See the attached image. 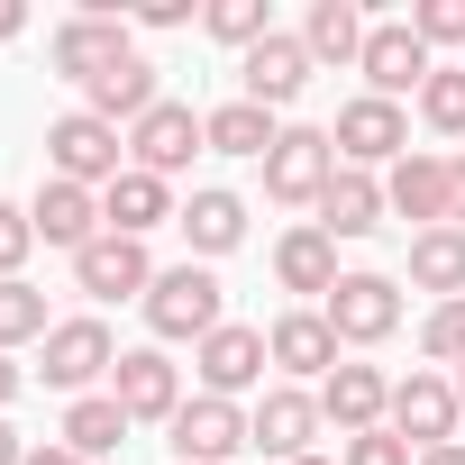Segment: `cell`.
<instances>
[{
	"instance_id": "cell-1",
	"label": "cell",
	"mask_w": 465,
	"mask_h": 465,
	"mask_svg": "<svg viewBox=\"0 0 465 465\" xmlns=\"http://www.w3.org/2000/svg\"><path fill=\"white\" fill-rule=\"evenodd\" d=\"M46 164H55V183L110 192V183L128 173V137H119L110 119H92V110H64V119L46 128Z\"/></svg>"
},
{
	"instance_id": "cell-2",
	"label": "cell",
	"mask_w": 465,
	"mask_h": 465,
	"mask_svg": "<svg viewBox=\"0 0 465 465\" xmlns=\"http://www.w3.org/2000/svg\"><path fill=\"white\" fill-rule=\"evenodd\" d=\"M456 420H465V401H456V374H429V365H411L401 383H392V438H411L420 456L429 447H456Z\"/></svg>"
},
{
	"instance_id": "cell-3",
	"label": "cell",
	"mask_w": 465,
	"mask_h": 465,
	"mask_svg": "<svg viewBox=\"0 0 465 465\" xmlns=\"http://www.w3.org/2000/svg\"><path fill=\"white\" fill-rule=\"evenodd\" d=\"M329 183H338V146H329V128H283L274 155H265V192H274L283 210H320Z\"/></svg>"
},
{
	"instance_id": "cell-4",
	"label": "cell",
	"mask_w": 465,
	"mask_h": 465,
	"mask_svg": "<svg viewBox=\"0 0 465 465\" xmlns=\"http://www.w3.org/2000/svg\"><path fill=\"white\" fill-rule=\"evenodd\" d=\"M146 329L155 338H210V329H228L219 320V274L210 265H173V274H155V292H146Z\"/></svg>"
},
{
	"instance_id": "cell-5",
	"label": "cell",
	"mask_w": 465,
	"mask_h": 465,
	"mask_svg": "<svg viewBox=\"0 0 465 465\" xmlns=\"http://www.w3.org/2000/svg\"><path fill=\"white\" fill-rule=\"evenodd\" d=\"M137 46H128V19H101V10H74L64 28H55V46H46V64L64 74V83H101V74H119Z\"/></svg>"
},
{
	"instance_id": "cell-6",
	"label": "cell",
	"mask_w": 465,
	"mask_h": 465,
	"mask_svg": "<svg viewBox=\"0 0 465 465\" xmlns=\"http://www.w3.org/2000/svg\"><path fill=\"white\" fill-rule=\"evenodd\" d=\"M329 146H338V164L374 173V164H401V155H411V119H401V101H374V92H365V101L338 110Z\"/></svg>"
},
{
	"instance_id": "cell-7",
	"label": "cell",
	"mask_w": 465,
	"mask_h": 465,
	"mask_svg": "<svg viewBox=\"0 0 465 465\" xmlns=\"http://www.w3.org/2000/svg\"><path fill=\"white\" fill-rule=\"evenodd\" d=\"M320 320L338 329V347H374L401 329V283L392 274H338V292L320 302Z\"/></svg>"
},
{
	"instance_id": "cell-8",
	"label": "cell",
	"mask_w": 465,
	"mask_h": 465,
	"mask_svg": "<svg viewBox=\"0 0 465 465\" xmlns=\"http://www.w3.org/2000/svg\"><path fill=\"white\" fill-rule=\"evenodd\" d=\"M356 74L374 83V101H401V92H420L438 64H429V46H420V28H411V19H374V28H365Z\"/></svg>"
},
{
	"instance_id": "cell-9",
	"label": "cell",
	"mask_w": 465,
	"mask_h": 465,
	"mask_svg": "<svg viewBox=\"0 0 465 465\" xmlns=\"http://www.w3.org/2000/svg\"><path fill=\"white\" fill-rule=\"evenodd\" d=\"M201 146H210V128H201V110H192V101H155V110L128 128V155H137V173H164V183H173V173H183Z\"/></svg>"
},
{
	"instance_id": "cell-10",
	"label": "cell",
	"mask_w": 465,
	"mask_h": 465,
	"mask_svg": "<svg viewBox=\"0 0 465 465\" xmlns=\"http://www.w3.org/2000/svg\"><path fill=\"white\" fill-rule=\"evenodd\" d=\"M110 401H119L128 420H164V429H173V411H183V365H173L164 347H128V356L110 365Z\"/></svg>"
},
{
	"instance_id": "cell-11",
	"label": "cell",
	"mask_w": 465,
	"mask_h": 465,
	"mask_svg": "<svg viewBox=\"0 0 465 465\" xmlns=\"http://www.w3.org/2000/svg\"><path fill=\"white\" fill-rule=\"evenodd\" d=\"M192 365H201V392L210 401H238V392H256L265 383V329H238V320H228V329H210L201 347H192Z\"/></svg>"
},
{
	"instance_id": "cell-12",
	"label": "cell",
	"mask_w": 465,
	"mask_h": 465,
	"mask_svg": "<svg viewBox=\"0 0 465 465\" xmlns=\"http://www.w3.org/2000/svg\"><path fill=\"white\" fill-rule=\"evenodd\" d=\"M238 447H256V429H247L238 401H210V392H201V401L173 411V456H183V465H228Z\"/></svg>"
},
{
	"instance_id": "cell-13",
	"label": "cell",
	"mask_w": 465,
	"mask_h": 465,
	"mask_svg": "<svg viewBox=\"0 0 465 465\" xmlns=\"http://www.w3.org/2000/svg\"><path fill=\"white\" fill-rule=\"evenodd\" d=\"M74 283L92 302H146L155 292V265H146V238H92L74 256Z\"/></svg>"
},
{
	"instance_id": "cell-14",
	"label": "cell",
	"mask_w": 465,
	"mask_h": 465,
	"mask_svg": "<svg viewBox=\"0 0 465 465\" xmlns=\"http://www.w3.org/2000/svg\"><path fill=\"white\" fill-rule=\"evenodd\" d=\"M110 365H119V347H110L101 320H55V329H46V383H55V392H92Z\"/></svg>"
},
{
	"instance_id": "cell-15",
	"label": "cell",
	"mask_w": 465,
	"mask_h": 465,
	"mask_svg": "<svg viewBox=\"0 0 465 465\" xmlns=\"http://www.w3.org/2000/svg\"><path fill=\"white\" fill-rule=\"evenodd\" d=\"M247 429H256V447H265L274 465H292V456H311V438H320V392L283 383V392H265V401L247 411Z\"/></svg>"
},
{
	"instance_id": "cell-16",
	"label": "cell",
	"mask_w": 465,
	"mask_h": 465,
	"mask_svg": "<svg viewBox=\"0 0 465 465\" xmlns=\"http://www.w3.org/2000/svg\"><path fill=\"white\" fill-rule=\"evenodd\" d=\"M238 83H247V101H256V110H283V101H302V83H311V46L274 28L265 46H247Z\"/></svg>"
},
{
	"instance_id": "cell-17",
	"label": "cell",
	"mask_w": 465,
	"mask_h": 465,
	"mask_svg": "<svg viewBox=\"0 0 465 465\" xmlns=\"http://www.w3.org/2000/svg\"><path fill=\"white\" fill-rule=\"evenodd\" d=\"M447 201H456L447 155H401L392 183H383V210H392V219H420V228H447Z\"/></svg>"
},
{
	"instance_id": "cell-18",
	"label": "cell",
	"mask_w": 465,
	"mask_h": 465,
	"mask_svg": "<svg viewBox=\"0 0 465 465\" xmlns=\"http://www.w3.org/2000/svg\"><path fill=\"white\" fill-rule=\"evenodd\" d=\"M320 420H338L347 438H365V429L392 420V383H383L374 365H338V374L320 383Z\"/></svg>"
},
{
	"instance_id": "cell-19",
	"label": "cell",
	"mask_w": 465,
	"mask_h": 465,
	"mask_svg": "<svg viewBox=\"0 0 465 465\" xmlns=\"http://www.w3.org/2000/svg\"><path fill=\"white\" fill-rule=\"evenodd\" d=\"M28 219H37V238L46 247H92V238H110V228H101V192H83V183H46L37 201H28Z\"/></svg>"
},
{
	"instance_id": "cell-20",
	"label": "cell",
	"mask_w": 465,
	"mask_h": 465,
	"mask_svg": "<svg viewBox=\"0 0 465 465\" xmlns=\"http://www.w3.org/2000/svg\"><path fill=\"white\" fill-rule=\"evenodd\" d=\"M164 219H183L173 210V192H164V173H119L110 192H101V228H110V238H146V228H164Z\"/></svg>"
},
{
	"instance_id": "cell-21",
	"label": "cell",
	"mask_w": 465,
	"mask_h": 465,
	"mask_svg": "<svg viewBox=\"0 0 465 465\" xmlns=\"http://www.w3.org/2000/svg\"><path fill=\"white\" fill-rule=\"evenodd\" d=\"M265 356H274L283 374H320V383H329V374H338V329H329L320 311H283V320L265 329Z\"/></svg>"
},
{
	"instance_id": "cell-22",
	"label": "cell",
	"mask_w": 465,
	"mask_h": 465,
	"mask_svg": "<svg viewBox=\"0 0 465 465\" xmlns=\"http://www.w3.org/2000/svg\"><path fill=\"white\" fill-rule=\"evenodd\" d=\"M274 283L283 292H311V302H329L338 292V238L311 219V228H292V238L274 247Z\"/></svg>"
},
{
	"instance_id": "cell-23",
	"label": "cell",
	"mask_w": 465,
	"mask_h": 465,
	"mask_svg": "<svg viewBox=\"0 0 465 465\" xmlns=\"http://www.w3.org/2000/svg\"><path fill=\"white\" fill-rule=\"evenodd\" d=\"M320 228H329V238H365V228H383V183L356 173V164H338V183L320 192Z\"/></svg>"
},
{
	"instance_id": "cell-24",
	"label": "cell",
	"mask_w": 465,
	"mask_h": 465,
	"mask_svg": "<svg viewBox=\"0 0 465 465\" xmlns=\"http://www.w3.org/2000/svg\"><path fill=\"white\" fill-rule=\"evenodd\" d=\"M173 228L192 238V256H228V247L247 238V201H238V192H192Z\"/></svg>"
},
{
	"instance_id": "cell-25",
	"label": "cell",
	"mask_w": 465,
	"mask_h": 465,
	"mask_svg": "<svg viewBox=\"0 0 465 465\" xmlns=\"http://www.w3.org/2000/svg\"><path fill=\"white\" fill-rule=\"evenodd\" d=\"M302 46H311V64H356L365 55V10H356V0H311Z\"/></svg>"
},
{
	"instance_id": "cell-26",
	"label": "cell",
	"mask_w": 465,
	"mask_h": 465,
	"mask_svg": "<svg viewBox=\"0 0 465 465\" xmlns=\"http://www.w3.org/2000/svg\"><path fill=\"white\" fill-rule=\"evenodd\" d=\"M411 283L438 302H465V228H420L411 238Z\"/></svg>"
},
{
	"instance_id": "cell-27",
	"label": "cell",
	"mask_w": 465,
	"mask_h": 465,
	"mask_svg": "<svg viewBox=\"0 0 465 465\" xmlns=\"http://www.w3.org/2000/svg\"><path fill=\"white\" fill-rule=\"evenodd\" d=\"M155 101H164V92H155V64H146V55H128L119 74H101V83H92V101H83V110H92V119H110V128H119V119L137 128Z\"/></svg>"
},
{
	"instance_id": "cell-28",
	"label": "cell",
	"mask_w": 465,
	"mask_h": 465,
	"mask_svg": "<svg viewBox=\"0 0 465 465\" xmlns=\"http://www.w3.org/2000/svg\"><path fill=\"white\" fill-rule=\"evenodd\" d=\"M201 128H210V155H256V164H265V155H274V137H283V128H274V110H256V101H219Z\"/></svg>"
},
{
	"instance_id": "cell-29",
	"label": "cell",
	"mask_w": 465,
	"mask_h": 465,
	"mask_svg": "<svg viewBox=\"0 0 465 465\" xmlns=\"http://www.w3.org/2000/svg\"><path fill=\"white\" fill-rule=\"evenodd\" d=\"M128 429H137V420H128L110 392H83V401L64 411V447H74L83 465H92V456H119V438H128Z\"/></svg>"
},
{
	"instance_id": "cell-30",
	"label": "cell",
	"mask_w": 465,
	"mask_h": 465,
	"mask_svg": "<svg viewBox=\"0 0 465 465\" xmlns=\"http://www.w3.org/2000/svg\"><path fill=\"white\" fill-rule=\"evenodd\" d=\"M46 329H55V320H46V292L10 274V283H0V356L28 347V338H46Z\"/></svg>"
},
{
	"instance_id": "cell-31",
	"label": "cell",
	"mask_w": 465,
	"mask_h": 465,
	"mask_svg": "<svg viewBox=\"0 0 465 465\" xmlns=\"http://www.w3.org/2000/svg\"><path fill=\"white\" fill-rule=\"evenodd\" d=\"M201 28H210L219 46H265V37H274L265 0H210V10H201Z\"/></svg>"
},
{
	"instance_id": "cell-32",
	"label": "cell",
	"mask_w": 465,
	"mask_h": 465,
	"mask_svg": "<svg viewBox=\"0 0 465 465\" xmlns=\"http://www.w3.org/2000/svg\"><path fill=\"white\" fill-rule=\"evenodd\" d=\"M420 119H429L438 137H465V64H438V74L420 83Z\"/></svg>"
},
{
	"instance_id": "cell-33",
	"label": "cell",
	"mask_w": 465,
	"mask_h": 465,
	"mask_svg": "<svg viewBox=\"0 0 465 465\" xmlns=\"http://www.w3.org/2000/svg\"><path fill=\"white\" fill-rule=\"evenodd\" d=\"M420 356H429V365H465V302H438V311H429Z\"/></svg>"
},
{
	"instance_id": "cell-34",
	"label": "cell",
	"mask_w": 465,
	"mask_h": 465,
	"mask_svg": "<svg viewBox=\"0 0 465 465\" xmlns=\"http://www.w3.org/2000/svg\"><path fill=\"white\" fill-rule=\"evenodd\" d=\"M420 46H465V0H411Z\"/></svg>"
},
{
	"instance_id": "cell-35",
	"label": "cell",
	"mask_w": 465,
	"mask_h": 465,
	"mask_svg": "<svg viewBox=\"0 0 465 465\" xmlns=\"http://www.w3.org/2000/svg\"><path fill=\"white\" fill-rule=\"evenodd\" d=\"M28 247H37V219H28V210H10V201H0V283H10V274L28 265Z\"/></svg>"
},
{
	"instance_id": "cell-36",
	"label": "cell",
	"mask_w": 465,
	"mask_h": 465,
	"mask_svg": "<svg viewBox=\"0 0 465 465\" xmlns=\"http://www.w3.org/2000/svg\"><path fill=\"white\" fill-rule=\"evenodd\" d=\"M338 465H411V438H392V429H365V438H347V456Z\"/></svg>"
},
{
	"instance_id": "cell-37",
	"label": "cell",
	"mask_w": 465,
	"mask_h": 465,
	"mask_svg": "<svg viewBox=\"0 0 465 465\" xmlns=\"http://www.w3.org/2000/svg\"><path fill=\"white\" fill-rule=\"evenodd\" d=\"M137 19H146V28H192V0H146Z\"/></svg>"
},
{
	"instance_id": "cell-38",
	"label": "cell",
	"mask_w": 465,
	"mask_h": 465,
	"mask_svg": "<svg viewBox=\"0 0 465 465\" xmlns=\"http://www.w3.org/2000/svg\"><path fill=\"white\" fill-rule=\"evenodd\" d=\"M447 173H456V201H447V228H465V155H447Z\"/></svg>"
},
{
	"instance_id": "cell-39",
	"label": "cell",
	"mask_w": 465,
	"mask_h": 465,
	"mask_svg": "<svg viewBox=\"0 0 465 465\" xmlns=\"http://www.w3.org/2000/svg\"><path fill=\"white\" fill-rule=\"evenodd\" d=\"M19 28H28V10H19V0H0V46H10Z\"/></svg>"
},
{
	"instance_id": "cell-40",
	"label": "cell",
	"mask_w": 465,
	"mask_h": 465,
	"mask_svg": "<svg viewBox=\"0 0 465 465\" xmlns=\"http://www.w3.org/2000/svg\"><path fill=\"white\" fill-rule=\"evenodd\" d=\"M0 465H28V447H19V429L0 420Z\"/></svg>"
},
{
	"instance_id": "cell-41",
	"label": "cell",
	"mask_w": 465,
	"mask_h": 465,
	"mask_svg": "<svg viewBox=\"0 0 465 465\" xmlns=\"http://www.w3.org/2000/svg\"><path fill=\"white\" fill-rule=\"evenodd\" d=\"M28 465H83L74 447H28Z\"/></svg>"
},
{
	"instance_id": "cell-42",
	"label": "cell",
	"mask_w": 465,
	"mask_h": 465,
	"mask_svg": "<svg viewBox=\"0 0 465 465\" xmlns=\"http://www.w3.org/2000/svg\"><path fill=\"white\" fill-rule=\"evenodd\" d=\"M10 401H19V365H10V356H0V411H10Z\"/></svg>"
},
{
	"instance_id": "cell-43",
	"label": "cell",
	"mask_w": 465,
	"mask_h": 465,
	"mask_svg": "<svg viewBox=\"0 0 465 465\" xmlns=\"http://www.w3.org/2000/svg\"><path fill=\"white\" fill-rule=\"evenodd\" d=\"M420 465H465V447H429V456H420Z\"/></svg>"
},
{
	"instance_id": "cell-44",
	"label": "cell",
	"mask_w": 465,
	"mask_h": 465,
	"mask_svg": "<svg viewBox=\"0 0 465 465\" xmlns=\"http://www.w3.org/2000/svg\"><path fill=\"white\" fill-rule=\"evenodd\" d=\"M292 465H329V456H292Z\"/></svg>"
},
{
	"instance_id": "cell-45",
	"label": "cell",
	"mask_w": 465,
	"mask_h": 465,
	"mask_svg": "<svg viewBox=\"0 0 465 465\" xmlns=\"http://www.w3.org/2000/svg\"><path fill=\"white\" fill-rule=\"evenodd\" d=\"M456 401H465V365H456Z\"/></svg>"
}]
</instances>
